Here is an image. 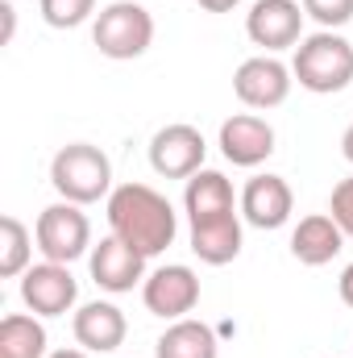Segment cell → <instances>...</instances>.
<instances>
[{
    "mask_svg": "<svg viewBox=\"0 0 353 358\" xmlns=\"http://www.w3.org/2000/svg\"><path fill=\"white\" fill-rule=\"evenodd\" d=\"M154 358H220V342L204 321L183 317L167 325V334L154 346Z\"/></svg>",
    "mask_w": 353,
    "mask_h": 358,
    "instance_id": "ac0fdd59",
    "label": "cell"
},
{
    "mask_svg": "<svg viewBox=\"0 0 353 358\" xmlns=\"http://www.w3.org/2000/svg\"><path fill=\"white\" fill-rule=\"evenodd\" d=\"M33 238H38L42 259H50V263H67V267H71L75 259H84V255H88L91 221H88V213H84L80 204L59 200V204H50V208H42V213H38Z\"/></svg>",
    "mask_w": 353,
    "mask_h": 358,
    "instance_id": "5b68a950",
    "label": "cell"
},
{
    "mask_svg": "<svg viewBox=\"0 0 353 358\" xmlns=\"http://www.w3.org/2000/svg\"><path fill=\"white\" fill-rule=\"evenodd\" d=\"M46 358H88V350H54V355H46Z\"/></svg>",
    "mask_w": 353,
    "mask_h": 358,
    "instance_id": "83f0119b",
    "label": "cell"
},
{
    "mask_svg": "<svg viewBox=\"0 0 353 358\" xmlns=\"http://www.w3.org/2000/svg\"><path fill=\"white\" fill-rule=\"evenodd\" d=\"M142 300L154 317L163 321H183L195 304H200V275L183 263H167L154 275H146L142 283Z\"/></svg>",
    "mask_w": 353,
    "mask_h": 358,
    "instance_id": "ba28073f",
    "label": "cell"
},
{
    "mask_svg": "<svg viewBox=\"0 0 353 358\" xmlns=\"http://www.w3.org/2000/svg\"><path fill=\"white\" fill-rule=\"evenodd\" d=\"M42 8V21L54 25V29H75L84 25L91 13H96V0H38Z\"/></svg>",
    "mask_w": 353,
    "mask_h": 358,
    "instance_id": "44dd1931",
    "label": "cell"
},
{
    "mask_svg": "<svg viewBox=\"0 0 353 358\" xmlns=\"http://www.w3.org/2000/svg\"><path fill=\"white\" fill-rule=\"evenodd\" d=\"M329 213H333V221L345 229V238H353V176L341 179V183L333 187V196H329Z\"/></svg>",
    "mask_w": 353,
    "mask_h": 358,
    "instance_id": "603a6c76",
    "label": "cell"
},
{
    "mask_svg": "<svg viewBox=\"0 0 353 358\" xmlns=\"http://www.w3.org/2000/svg\"><path fill=\"white\" fill-rule=\"evenodd\" d=\"M291 76L299 80V88L316 92V96L345 92L353 84V46L337 29H320L295 46Z\"/></svg>",
    "mask_w": 353,
    "mask_h": 358,
    "instance_id": "7a4b0ae2",
    "label": "cell"
},
{
    "mask_svg": "<svg viewBox=\"0 0 353 358\" xmlns=\"http://www.w3.org/2000/svg\"><path fill=\"white\" fill-rule=\"evenodd\" d=\"M33 234L8 213V217H0V275L4 279H17V275H25V271L33 267L29 263V255H33Z\"/></svg>",
    "mask_w": 353,
    "mask_h": 358,
    "instance_id": "ffe728a7",
    "label": "cell"
},
{
    "mask_svg": "<svg viewBox=\"0 0 353 358\" xmlns=\"http://www.w3.org/2000/svg\"><path fill=\"white\" fill-rule=\"evenodd\" d=\"M291 67H283L274 55H254L237 67L233 92L246 108H278L291 96Z\"/></svg>",
    "mask_w": 353,
    "mask_h": 358,
    "instance_id": "30bf717a",
    "label": "cell"
},
{
    "mask_svg": "<svg viewBox=\"0 0 353 358\" xmlns=\"http://www.w3.org/2000/svg\"><path fill=\"white\" fill-rule=\"evenodd\" d=\"M91 42L100 46L104 59H142L154 42V17L137 0H112L108 8H100L91 25Z\"/></svg>",
    "mask_w": 353,
    "mask_h": 358,
    "instance_id": "277c9868",
    "label": "cell"
},
{
    "mask_svg": "<svg viewBox=\"0 0 353 358\" xmlns=\"http://www.w3.org/2000/svg\"><path fill=\"white\" fill-rule=\"evenodd\" d=\"M345 246V229L333 221V213H312L295 225L291 234V255L303 263V267H324L341 255Z\"/></svg>",
    "mask_w": 353,
    "mask_h": 358,
    "instance_id": "9a60e30c",
    "label": "cell"
},
{
    "mask_svg": "<svg viewBox=\"0 0 353 358\" xmlns=\"http://www.w3.org/2000/svg\"><path fill=\"white\" fill-rule=\"evenodd\" d=\"M71 329H75V342H80L88 355H112V350L125 342V334H129L125 313H121L117 304H108V300L84 304V308L75 313Z\"/></svg>",
    "mask_w": 353,
    "mask_h": 358,
    "instance_id": "5bb4252c",
    "label": "cell"
},
{
    "mask_svg": "<svg viewBox=\"0 0 353 358\" xmlns=\"http://www.w3.org/2000/svg\"><path fill=\"white\" fill-rule=\"evenodd\" d=\"M0 17H4V42H13V29H17V8L4 0V4H0Z\"/></svg>",
    "mask_w": 353,
    "mask_h": 358,
    "instance_id": "cb8c5ba5",
    "label": "cell"
},
{
    "mask_svg": "<svg viewBox=\"0 0 353 358\" xmlns=\"http://www.w3.org/2000/svg\"><path fill=\"white\" fill-rule=\"evenodd\" d=\"M220 155L233 167H258L274 155V129L254 113H237L220 125Z\"/></svg>",
    "mask_w": 353,
    "mask_h": 358,
    "instance_id": "7c38bea8",
    "label": "cell"
},
{
    "mask_svg": "<svg viewBox=\"0 0 353 358\" xmlns=\"http://www.w3.org/2000/svg\"><path fill=\"white\" fill-rule=\"evenodd\" d=\"M200 8H208V13H229V8H237L241 0H195Z\"/></svg>",
    "mask_w": 353,
    "mask_h": 358,
    "instance_id": "d4e9b609",
    "label": "cell"
},
{
    "mask_svg": "<svg viewBox=\"0 0 353 358\" xmlns=\"http://www.w3.org/2000/svg\"><path fill=\"white\" fill-rule=\"evenodd\" d=\"M341 300H345V304L353 308V263L341 271Z\"/></svg>",
    "mask_w": 353,
    "mask_h": 358,
    "instance_id": "484cf974",
    "label": "cell"
},
{
    "mask_svg": "<svg viewBox=\"0 0 353 358\" xmlns=\"http://www.w3.org/2000/svg\"><path fill=\"white\" fill-rule=\"evenodd\" d=\"M183 208H187V221L200 225V221H216V217H229L237 213V196H233V183L220 176V171H195L187 179V192H183Z\"/></svg>",
    "mask_w": 353,
    "mask_h": 358,
    "instance_id": "2e32d148",
    "label": "cell"
},
{
    "mask_svg": "<svg viewBox=\"0 0 353 358\" xmlns=\"http://www.w3.org/2000/svg\"><path fill=\"white\" fill-rule=\"evenodd\" d=\"M295 208V192L283 176H254L241 192V217L254 229H278L291 221Z\"/></svg>",
    "mask_w": 353,
    "mask_h": 358,
    "instance_id": "4fadbf2b",
    "label": "cell"
},
{
    "mask_svg": "<svg viewBox=\"0 0 353 358\" xmlns=\"http://www.w3.org/2000/svg\"><path fill=\"white\" fill-rule=\"evenodd\" d=\"M91 279L96 287L121 296V292H133L142 279H146V255H137L129 242H121L117 234L100 238V246H91Z\"/></svg>",
    "mask_w": 353,
    "mask_h": 358,
    "instance_id": "8fae6325",
    "label": "cell"
},
{
    "mask_svg": "<svg viewBox=\"0 0 353 358\" xmlns=\"http://www.w3.org/2000/svg\"><path fill=\"white\" fill-rule=\"evenodd\" d=\"M0 358H46V329L29 313L0 321Z\"/></svg>",
    "mask_w": 353,
    "mask_h": 358,
    "instance_id": "d6986e66",
    "label": "cell"
},
{
    "mask_svg": "<svg viewBox=\"0 0 353 358\" xmlns=\"http://www.w3.org/2000/svg\"><path fill=\"white\" fill-rule=\"evenodd\" d=\"M341 155H345V159L353 163V125L345 129V134H341Z\"/></svg>",
    "mask_w": 353,
    "mask_h": 358,
    "instance_id": "4316f807",
    "label": "cell"
},
{
    "mask_svg": "<svg viewBox=\"0 0 353 358\" xmlns=\"http://www.w3.org/2000/svg\"><path fill=\"white\" fill-rule=\"evenodd\" d=\"M108 229L129 242L137 255L154 259L163 255L179 234V213L163 192H154L150 183H121L108 196Z\"/></svg>",
    "mask_w": 353,
    "mask_h": 358,
    "instance_id": "6da1fadb",
    "label": "cell"
},
{
    "mask_svg": "<svg viewBox=\"0 0 353 358\" xmlns=\"http://www.w3.org/2000/svg\"><path fill=\"white\" fill-rule=\"evenodd\" d=\"M191 250H195V259L208 263V267L233 263V259L241 255V217L229 213V217L191 225Z\"/></svg>",
    "mask_w": 353,
    "mask_h": 358,
    "instance_id": "e0dca14e",
    "label": "cell"
},
{
    "mask_svg": "<svg viewBox=\"0 0 353 358\" xmlns=\"http://www.w3.org/2000/svg\"><path fill=\"white\" fill-rule=\"evenodd\" d=\"M303 4L299 0H258L246 17V34L254 46H262L266 55L299 46L303 42Z\"/></svg>",
    "mask_w": 353,
    "mask_h": 358,
    "instance_id": "9c48e42d",
    "label": "cell"
},
{
    "mask_svg": "<svg viewBox=\"0 0 353 358\" xmlns=\"http://www.w3.org/2000/svg\"><path fill=\"white\" fill-rule=\"evenodd\" d=\"M50 183L63 200L71 204H96L104 196H112V163L100 146L91 142H71L50 159Z\"/></svg>",
    "mask_w": 353,
    "mask_h": 358,
    "instance_id": "3957f363",
    "label": "cell"
},
{
    "mask_svg": "<svg viewBox=\"0 0 353 358\" xmlns=\"http://www.w3.org/2000/svg\"><path fill=\"white\" fill-rule=\"evenodd\" d=\"M204 155H208V142L187 121L163 125L150 138V167L163 179H191L195 171H204Z\"/></svg>",
    "mask_w": 353,
    "mask_h": 358,
    "instance_id": "52a82bcc",
    "label": "cell"
},
{
    "mask_svg": "<svg viewBox=\"0 0 353 358\" xmlns=\"http://www.w3.org/2000/svg\"><path fill=\"white\" fill-rule=\"evenodd\" d=\"M21 300H25V308L33 317H63V313L75 308L80 283H75V275H71L67 263L42 259V263H33L21 275Z\"/></svg>",
    "mask_w": 353,
    "mask_h": 358,
    "instance_id": "8992f818",
    "label": "cell"
},
{
    "mask_svg": "<svg viewBox=\"0 0 353 358\" xmlns=\"http://www.w3.org/2000/svg\"><path fill=\"white\" fill-rule=\"evenodd\" d=\"M299 4L312 21H320V29H341L353 21V0H299Z\"/></svg>",
    "mask_w": 353,
    "mask_h": 358,
    "instance_id": "7402d4cb",
    "label": "cell"
}]
</instances>
